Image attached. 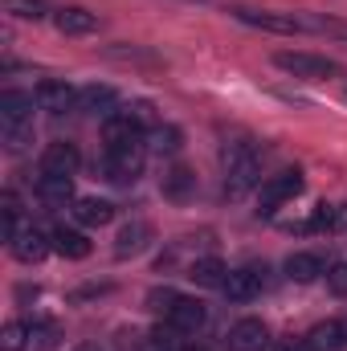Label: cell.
Here are the masks:
<instances>
[{
  "instance_id": "27",
  "label": "cell",
  "mask_w": 347,
  "mask_h": 351,
  "mask_svg": "<svg viewBox=\"0 0 347 351\" xmlns=\"http://www.w3.org/2000/svg\"><path fill=\"white\" fill-rule=\"evenodd\" d=\"M29 331H33V343H41V348H53V343H58V327H53L49 319H33Z\"/></svg>"
},
{
  "instance_id": "8",
  "label": "cell",
  "mask_w": 347,
  "mask_h": 351,
  "mask_svg": "<svg viewBox=\"0 0 347 351\" xmlns=\"http://www.w3.org/2000/svg\"><path fill=\"white\" fill-rule=\"evenodd\" d=\"M37 106L49 110V114H66V110H78V90L70 82H58V78H45L37 86Z\"/></svg>"
},
{
  "instance_id": "22",
  "label": "cell",
  "mask_w": 347,
  "mask_h": 351,
  "mask_svg": "<svg viewBox=\"0 0 347 351\" xmlns=\"http://www.w3.org/2000/svg\"><path fill=\"white\" fill-rule=\"evenodd\" d=\"M180 147H184V131L172 127V123L147 131V152L152 156H180Z\"/></svg>"
},
{
  "instance_id": "7",
  "label": "cell",
  "mask_w": 347,
  "mask_h": 351,
  "mask_svg": "<svg viewBox=\"0 0 347 351\" xmlns=\"http://www.w3.org/2000/svg\"><path fill=\"white\" fill-rule=\"evenodd\" d=\"M33 106H37V94L4 90L0 94V127H33Z\"/></svg>"
},
{
  "instance_id": "32",
  "label": "cell",
  "mask_w": 347,
  "mask_h": 351,
  "mask_svg": "<svg viewBox=\"0 0 347 351\" xmlns=\"http://www.w3.org/2000/svg\"><path fill=\"white\" fill-rule=\"evenodd\" d=\"M156 351H164V348H156Z\"/></svg>"
},
{
  "instance_id": "31",
  "label": "cell",
  "mask_w": 347,
  "mask_h": 351,
  "mask_svg": "<svg viewBox=\"0 0 347 351\" xmlns=\"http://www.w3.org/2000/svg\"><path fill=\"white\" fill-rule=\"evenodd\" d=\"M188 351H208V348H188Z\"/></svg>"
},
{
  "instance_id": "2",
  "label": "cell",
  "mask_w": 347,
  "mask_h": 351,
  "mask_svg": "<svg viewBox=\"0 0 347 351\" xmlns=\"http://www.w3.org/2000/svg\"><path fill=\"white\" fill-rule=\"evenodd\" d=\"M233 16L250 29L261 33H282V37H294V33H307V29H327L323 21H311V16H294V12H270V8H233Z\"/></svg>"
},
{
  "instance_id": "6",
  "label": "cell",
  "mask_w": 347,
  "mask_h": 351,
  "mask_svg": "<svg viewBox=\"0 0 347 351\" xmlns=\"http://www.w3.org/2000/svg\"><path fill=\"white\" fill-rule=\"evenodd\" d=\"M265 286V269L258 265H241V269H229L225 278V298L229 302H254Z\"/></svg>"
},
{
  "instance_id": "11",
  "label": "cell",
  "mask_w": 347,
  "mask_h": 351,
  "mask_svg": "<svg viewBox=\"0 0 347 351\" xmlns=\"http://www.w3.org/2000/svg\"><path fill=\"white\" fill-rule=\"evenodd\" d=\"M8 250H12V258H16V262L33 265V262H41V258L53 250V241H49L41 229H33V225H29V229H21V233L8 241Z\"/></svg>"
},
{
  "instance_id": "16",
  "label": "cell",
  "mask_w": 347,
  "mask_h": 351,
  "mask_svg": "<svg viewBox=\"0 0 347 351\" xmlns=\"http://www.w3.org/2000/svg\"><path fill=\"white\" fill-rule=\"evenodd\" d=\"M49 241H53V254H62V258H70V262L90 258V237L82 233V229H66V225H58V229L49 233Z\"/></svg>"
},
{
  "instance_id": "13",
  "label": "cell",
  "mask_w": 347,
  "mask_h": 351,
  "mask_svg": "<svg viewBox=\"0 0 347 351\" xmlns=\"http://www.w3.org/2000/svg\"><path fill=\"white\" fill-rule=\"evenodd\" d=\"M74 221H78L82 229H102V225L115 221V204L102 200V196H78V200H74Z\"/></svg>"
},
{
  "instance_id": "26",
  "label": "cell",
  "mask_w": 347,
  "mask_h": 351,
  "mask_svg": "<svg viewBox=\"0 0 347 351\" xmlns=\"http://www.w3.org/2000/svg\"><path fill=\"white\" fill-rule=\"evenodd\" d=\"M0 204H4V237L12 241V237L25 229V225H21V200H16L12 192H4V200H0Z\"/></svg>"
},
{
  "instance_id": "24",
  "label": "cell",
  "mask_w": 347,
  "mask_h": 351,
  "mask_svg": "<svg viewBox=\"0 0 347 351\" xmlns=\"http://www.w3.org/2000/svg\"><path fill=\"white\" fill-rule=\"evenodd\" d=\"M4 12L16 16V21H45L49 4L45 0H4Z\"/></svg>"
},
{
  "instance_id": "1",
  "label": "cell",
  "mask_w": 347,
  "mask_h": 351,
  "mask_svg": "<svg viewBox=\"0 0 347 351\" xmlns=\"http://www.w3.org/2000/svg\"><path fill=\"white\" fill-rule=\"evenodd\" d=\"M221 168H225V192L246 196L261 176V152L250 139H233V143L221 147Z\"/></svg>"
},
{
  "instance_id": "21",
  "label": "cell",
  "mask_w": 347,
  "mask_h": 351,
  "mask_svg": "<svg viewBox=\"0 0 347 351\" xmlns=\"http://www.w3.org/2000/svg\"><path fill=\"white\" fill-rule=\"evenodd\" d=\"M307 343H311V351H347V327L344 323H319L311 335H307Z\"/></svg>"
},
{
  "instance_id": "17",
  "label": "cell",
  "mask_w": 347,
  "mask_h": 351,
  "mask_svg": "<svg viewBox=\"0 0 347 351\" xmlns=\"http://www.w3.org/2000/svg\"><path fill=\"white\" fill-rule=\"evenodd\" d=\"M53 25H58V33H66V37H90V33L98 29V16L86 12V8H58V12H53Z\"/></svg>"
},
{
  "instance_id": "4",
  "label": "cell",
  "mask_w": 347,
  "mask_h": 351,
  "mask_svg": "<svg viewBox=\"0 0 347 351\" xmlns=\"http://www.w3.org/2000/svg\"><path fill=\"white\" fill-rule=\"evenodd\" d=\"M274 66L286 70V74H294V78H311V82H319V78H335V74H339V66H335L331 58H323V53H307V49H278V53H274Z\"/></svg>"
},
{
  "instance_id": "19",
  "label": "cell",
  "mask_w": 347,
  "mask_h": 351,
  "mask_svg": "<svg viewBox=\"0 0 347 351\" xmlns=\"http://www.w3.org/2000/svg\"><path fill=\"white\" fill-rule=\"evenodd\" d=\"M323 274H327L323 254L302 250V254H290V258H286V278H290V282H315V278H323Z\"/></svg>"
},
{
  "instance_id": "29",
  "label": "cell",
  "mask_w": 347,
  "mask_h": 351,
  "mask_svg": "<svg viewBox=\"0 0 347 351\" xmlns=\"http://www.w3.org/2000/svg\"><path fill=\"white\" fill-rule=\"evenodd\" d=\"M327 286H331V294L347 298V262H339L331 274H327Z\"/></svg>"
},
{
  "instance_id": "3",
  "label": "cell",
  "mask_w": 347,
  "mask_h": 351,
  "mask_svg": "<svg viewBox=\"0 0 347 351\" xmlns=\"http://www.w3.org/2000/svg\"><path fill=\"white\" fill-rule=\"evenodd\" d=\"M147 164V147L143 143H119V147H106V160H102V172L110 184H135L143 176Z\"/></svg>"
},
{
  "instance_id": "15",
  "label": "cell",
  "mask_w": 347,
  "mask_h": 351,
  "mask_svg": "<svg viewBox=\"0 0 347 351\" xmlns=\"http://www.w3.org/2000/svg\"><path fill=\"white\" fill-rule=\"evenodd\" d=\"M147 241H152V225L147 221H127L115 237V258H135V254L147 250Z\"/></svg>"
},
{
  "instance_id": "18",
  "label": "cell",
  "mask_w": 347,
  "mask_h": 351,
  "mask_svg": "<svg viewBox=\"0 0 347 351\" xmlns=\"http://www.w3.org/2000/svg\"><path fill=\"white\" fill-rule=\"evenodd\" d=\"M188 278L200 286V290H225V278H229V265L221 258H200V262L188 265Z\"/></svg>"
},
{
  "instance_id": "9",
  "label": "cell",
  "mask_w": 347,
  "mask_h": 351,
  "mask_svg": "<svg viewBox=\"0 0 347 351\" xmlns=\"http://www.w3.org/2000/svg\"><path fill=\"white\" fill-rule=\"evenodd\" d=\"M270 348V331L261 319H237L229 327V351H265Z\"/></svg>"
},
{
  "instance_id": "10",
  "label": "cell",
  "mask_w": 347,
  "mask_h": 351,
  "mask_svg": "<svg viewBox=\"0 0 347 351\" xmlns=\"http://www.w3.org/2000/svg\"><path fill=\"white\" fill-rule=\"evenodd\" d=\"M204 302H196V298H176L172 306H168V327L180 331V335H196L200 327H204Z\"/></svg>"
},
{
  "instance_id": "20",
  "label": "cell",
  "mask_w": 347,
  "mask_h": 351,
  "mask_svg": "<svg viewBox=\"0 0 347 351\" xmlns=\"http://www.w3.org/2000/svg\"><path fill=\"white\" fill-rule=\"evenodd\" d=\"M37 196H41L45 204H70V200H74V176L41 172V180H37Z\"/></svg>"
},
{
  "instance_id": "23",
  "label": "cell",
  "mask_w": 347,
  "mask_h": 351,
  "mask_svg": "<svg viewBox=\"0 0 347 351\" xmlns=\"http://www.w3.org/2000/svg\"><path fill=\"white\" fill-rule=\"evenodd\" d=\"M160 188H164V196H168V200H188V196L196 192V176L176 164L172 172L164 176V184H160Z\"/></svg>"
},
{
  "instance_id": "28",
  "label": "cell",
  "mask_w": 347,
  "mask_h": 351,
  "mask_svg": "<svg viewBox=\"0 0 347 351\" xmlns=\"http://www.w3.org/2000/svg\"><path fill=\"white\" fill-rule=\"evenodd\" d=\"M29 139H33V127H4V143H8V152H21Z\"/></svg>"
},
{
  "instance_id": "14",
  "label": "cell",
  "mask_w": 347,
  "mask_h": 351,
  "mask_svg": "<svg viewBox=\"0 0 347 351\" xmlns=\"http://www.w3.org/2000/svg\"><path fill=\"white\" fill-rule=\"evenodd\" d=\"M115 102H119V94L115 86H106V82H90V86L78 90V110L82 114H115Z\"/></svg>"
},
{
  "instance_id": "30",
  "label": "cell",
  "mask_w": 347,
  "mask_h": 351,
  "mask_svg": "<svg viewBox=\"0 0 347 351\" xmlns=\"http://www.w3.org/2000/svg\"><path fill=\"white\" fill-rule=\"evenodd\" d=\"M278 351H311V343L307 339H290V343H282Z\"/></svg>"
},
{
  "instance_id": "5",
  "label": "cell",
  "mask_w": 347,
  "mask_h": 351,
  "mask_svg": "<svg viewBox=\"0 0 347 351\" xmlns=\"http://www.w3.org/2000/svg\"><path fill=\"white\" fill-rule=\"evenodd\" d=\"M302 172L298 168H286V172H278V176H270L265 184H261V192H258V217H274L286 200H294L298 192H302Z\"/></svg>"
},
{
  "instance_id": "25",
  "label": "cell",
  "mask_w": 347,
  "mask_h": 351,
  "mask_svg": "<svg viewBox=\"0 0 347 351\" xmlns=\"http://www.w3.org/2000/svg\"><path fill=\"white\" fill-rule=\"evenodd\" d=\"M25 343H33L29 323H4V331H0V351H21Z\"/></svg>"
},
{
  "instance_id": "12",
  "label": "cell",
  "mask_w": 347,
  "mask_h": 351,
  "mask_svg": "<svg viewBox=\"0 0 347 351\" xmlns=\"http://www.w3.org/2000/svg\"><path fill=\"white\" fill-rule=\"evenodd\" d=\"M78 164H82V156H78V147L66 143V139H58V143H49V147L41 152V172H49V176H74Z\"/></svg>"
}]
</instances>
